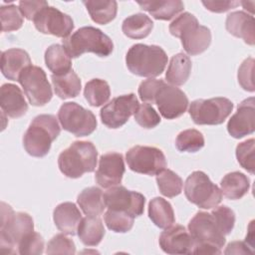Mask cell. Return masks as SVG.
<instances>
[{
    "label": "cell",
    "instance_id": "obj_27",
    "mask_svg": "<svg viewBox=\"0 0 255 255\" xmlns=\"http://www.w3.org/2000/svg\"><path fill=\"white\" fill-rule=\"evenodd\" d=\"M77 202L86 215L100 216L106 208L104 193L96 186H91L81 191L78 195Z\"/></svg>",
    "mask_w": 255,
    "mask_h": 255
},
{
    "label": "cell",
    "instance_id": "obj_6",
    "mask_svg": "<svg viewBox=\"0 0 255 255\" xmlns=\"http://www.w3.org/2000/svg\"><path fill=\"white\" fill-rule=\"evenodd\" d=\"M97 159L98 151L91 141L77 140L60 153L58 166L67 177L79 178L95 170Z\"/></svg>",
    "mask_w": 255,
    "mask_h": 255
},
{
    "label": "cell",
    "instance_id": "obj_35",
    "mask_svg": "<svg viewBox=\"0 0 255 255\" xmlns=\"http://www.w3.org/2000/svg\"><path fill=\"white\" fill-rule=\"evenodd\" d=\"M156 182L160 193L166 197H174L181 193L183 182L181 177L170 169H163L156 175Z\"/></svg>",
    "mask_w": 255,
    "mask_h": 255
},
{
    "label": "cell",
    "instance_id": "obj_4",
    "mask_svg": "<svg viewBox=\"0 0 255 255\" xmlns=\"http://www.w3.org/2000/svg\"><path fill=\"white\" fill-rule=\"evenodd\" d=\"M61 128L54 115H39L30 124L23 136L25 150L32 156L43 157L51 148L52 142L60 134Z\"/></svg>",
    "mask_w": 255,
    "mask_h": 255
},
{
    "label": "cell",
    "instance_id": "obj_26",
    "mask_svg": "<svg viewBox=\"0 0 255 255\" xmlns=\"http://www.w3.org/2000/svg\"><path fill=\"white\" fill-rule=\"evenodd\" d=\"M222 194L228 199L236 200L242 198L249 190L250 180L242 172L233 171L227 173L220 182Z\"/></svg>",
    "mask_w": 255,
    "mask_h": 255
},
{
    "label": "cell",
    "instance_id": "obj_5",
    "mask_svg": "<svg viewBox=\"0 0 255 255\" xmlns=\"http://www.w3.org/2000/svg\"><path fill=\"white\" fill-rule=\"evenodd\" d=\"M126 64L130 73L139 77L153 78L164 71L167 56L159 46L135 44L128 51Z\"/></svg>",
    "mask_w": 255,
    "mask_h": 255
},
{
    "label": "cell",
    "instance_id": "obj_16",
    "mask_svg": "<svg viewBox=\"0 0 255 255\" xmlns=\"http://www.w3.org/2000/svg\"><path fill=\"white\" fill-rule=\"evenodd\" d=\"M154 104L164 119L172 120L186 112L188 99L180 89L163 82L154 96Z\"/></svg>",
    "mask_w": 255,
    "mask_h": 255
},
{
    "label": "cell",
    "instance_id": "obj_29",
    "mask_svg": "<svg viewBox=\"0 0 255 255\" xmlns=\"http://www.w3.org/2000/svg\"><path fill=\"white\" fill-rule=\"evenodd\" d=\"M83 4L97 24L106 25L117 16L118 3L115 0H89L83 1Z\"/></svg>",
    "mask_w": 255,
    "mask_h": 255
},
{
    "label": "cell",
    "instance_id": "obj_18",
    "mask_svg": "<svg viewBox=\"0 0 255 255\" xmlns=\"http://www.w3.org/2000/svg\"><path fill=\"white\" fill-rule=\"evenodd\" d=\"M159 246L167 254H190L194 240L182 225H171L165 228L159 236Z\"/></svg>",
    "mask_w": 255,
    "mask_h": 255
},
{
    "label": "cell",
    "instance_id": "obj_30",
    "mask_svg": "<svg viewBox=\"0 0 255 255\" xmlns=\"http://www.w3.org/2000/svg\"><path fill=\"white\" fill-rule=\"evenodd\" d=\"M52 84L56 95L63 100L76 98L81 92V80L72 69L64 75H52Z\"/></svg>",
    "mask_w": 255,
    "mask_h": 255
},
{
    "label": "cell",
    "instance_id": "obj_48",
    "mask_svg": "<svg viewBox=\"0 0 255 255\" xmlns=\"http://www.w3.org/2000/svg\"><path fill=\"white\" fill-rule=\"evenodd\" d=\"M193 254H221L220 248L210 244H194Z\"/></svg>",
    "mask_w": 255,
    "mask_h": 255
},
{
    "label": "cell",
    "instance_id": "obj_22",
    "mask_svg": "<svg viewBox=\"0 0 255 255\" xmlns=\"http://www.w3.org/2000/svg\"><path fill=\"white\" fill-rule=\"evenodd\" d=\"M31 65L29 54L22 49L12 48L2 52L1 72L8 80L18 81L20 74Z\"/></svg>",
    "mask_w": 255,
    "mask_h": 255
},
{
    "label": "cell",
    "instance_id": "obj_1",
    "mask_svg": "<svg viewBox=\"0 0 255 255\" xmlns=\"http://www.w3.org/2000/svg\"><path fill=\"white\" fill-rule=\"evenodd\" d=\"M169 32L181 40L184 51L191 56L203 53L211 43L210 30L199 25L197 18L189 12L177 16L169 24Z\"/></svg>",
    "mask_w": 255,
    "mask_h": 255
},
{
    "label": "cell",
    "instance_id": "obj_11",
    "mask_svg": "<svg viewBox=\"0 0 255 255\" xmlns=\"http://www.w3.org/2000/svg\"><path fill=\"white\" fill-rule=\"evenodd\" d=\"M18 82L32 106L41 107L51 101L53 97L52 88L42 68L33 65L27 67L20 74Z\"/></svg>",
    "mask_w": 255,
    "mask_h": 255
},
{
    "label": "cell",
    "instance_id": "obj_43",
    "mask_svg": "<svg viewBox=\"0 0 255 255\" xmlns=\"http://www.w3.org/2000/svg\"><path fill=\"white\" fill-rule=\"evenodd\" d=\"M254 64V59L252 57H249L242 62L238 70V82L240 86L248 92H254L255 90L253 82Z\"/></svg>",
    "mask_w": 255,
    "mask_h": 255
},
{
    "label": "cell",
    "instance_id": "obj_9",
    "mask_svg": "<svg viewBox=\"0 0 255 255\" xmlns=\"http://www.w3.org/2000/svg\"><path fill=\"white\" fill-rule=\"evenodd\" d=\"M188 232L194 244H210L221 249L226 241V233L212 211L197 212L188 223Z\"/></svg>",
    "mask_w": 255,
    "mask_h": 255
},
{
    "label": "cell",
    "instance_id": "obj_42",
    "mask_svg": "<svg viewBox=\"0 0 255 255\" xmlns=\"http://www.w3.org/2000/svg\"><path fill=\"white\" fill-rule=\"evenodd\" d=\"M47 254H75L76 246L72 239L64 234L55 235L47 245Z\"/></svg>",
    "mask_w": 255,
    "mask_h": 255
},
{
    "label": "cell",
    "instance_id": "obj_41",
    "mask_svg": "<svg viewBox=\"0 0 255 255\" xmlns=\"http://www.w3.org/2000/svg\"><path fill=\"white\" fill-rule=\"evenodd\" d=\"M134 120L143 128H155L160 123L159 115L148 104H141L138 106L134 114Z\"/></svg>",
    "mask_w": 255,
    "mask_h": 255
},
{
    "label": "cell",
    "instance_id": "obj_25",
    "mask_svg": "<svg viewBox=\"0 0 255 255\" xmlns=\"http://www.w3.org/2000/svg\"><path fill=\"white\" fill-rule=\"evenodd\" d=\"M77 234L84 245L97 246L105 235L104 224L98 216L87 215L82 218Z\"/></svg>",
    "mask_w": 255,
    "mask_h": 255
},
{
    "label": "cell",
    "instance_id": "obj_34",
    "mask_svg": "<svg viewBox=\"0 0 255 255\" xmlns=\"http://www.w3.org/2000/svg\"><path fill=\"white\" fill-rule=\"evenodd\" d=\"M84 96L91 106L101 107L109 101L111 89L105 80L93 79L86 84Z\"/></svg>",
    "mask_w": 255,
    "mask_h": 255
},
{
    "label": "cell",
    "instance_id": "obj_21",
    "mask_svg": "<svg viewBox=\"0 0 255 255\" xmlns=\"http://www.w3.org/2000/svg\"><path fill=\"white\" fill-rule=\"evenodd\" d=\"M226 30L233 36L241 38L248 45L255 43L254 18L244 11H234L227 15L225 22Z\"/></svg>",
    "mask_w": 255,
    "mask_h": 255
},
{
    "label": "cell",
    "instance_id": "obj_36",
    "mask_svg": "<svg viewBox=\"0 0 255 255\" xmlns=\"http://www.w3.org/2000/svg\"><path fill=\"white\" fill-rule=\"evenodd\" d=\"M175 145L179 151L195 152L204 146V137L197 129H185L178 133L175 139Z\"/></svg>",
    "mask_w": 255,
    "mask_h": 255
},
{
    "label": "cell",
    "instance_id": "obj_38",
    "mask_svg": "<svg viewBox=\"0 0 255 255\" xmlns=\"http://www.w3.org/2000/svg\"><path fill=\"white\" fill-rule=\"evenodd\" d=\"M1 30L2 32H11L20 29L23 25V17L17 7L14 4L7 6H1L0 8Z\"/></svg>",
    "mask_w": 255,
    "mask_h": 255
},
{
    "label": "cell",
    "instance_id": "obj_33",
    "mask_svg": "<svg viewBox=\"0 0 255 255\" xmlns=\"http://www.w3.org/2000/svg\"><path fill=\"white\" fill-rule=\"evenodd\" d=\"M153 28L151 19L143 14L136 13L126 18L122 25V30L130 39H143L149 35Z\"/></svg>",
    "mask_w": 255,
    "mask_h": 255
},
{
    "label": "cell",
    "instance_id": "obj_2",
    "mask_svg": "<svg viewBox=\"0 0 255 255\" xmlns=\"http://www.w3.org/2000/svg\"><path fill=\"white\" fill-rule=\"evenodd\" d=\"M32 231H34V221L28 213L14 212L10 205L1 202L0 252L2 254L18 253L19 242Z\"/></svg>",
    "mask_w": 255,
    "mask_h": 255
},
{
    "label": "cell",
    "instance_id": "obj_8",
    "mask_svg": "<svg viewBox=\"0 0 255 255\" xmlns=\"http://www.w3.org/2000/svg\"><path fill=\"white\" fill-rule=\"evenodd\" d=\"M233 103L227 98L216 97L207 100L198 99L191 102L189 115L196 125H220L231 114Z\"/></svg>",
    "mask_w": 255,
    "mask_h": 255
},
{
    "label": "cell",
    "instance_id": "obj_17",
    "mask_svg": "<svg viewBox=\"0 0 255 255\" xmlns=\"http://www.w3.org/2000/svg\"><path fill=\"white\" fill-rule=\"evenodd\" d=\"M125 170L123 154L119 152H108L101 155L95 178L100 186L110 188L122 182Z\"/></svg>",
    "mask_w": 255,
    "mask_h": 255
},
{
    "label": "cell",
    "instance_id": "obj_19",
    "mask_svg": "<svg viewBox=\"0 0 255 255\" xmlns=\"http://www.w3.org/2000/svg\"><path fill=\"white\" fill-rule=\"evenodd\" d=\"M255 100L253 97L242 101L237 112L230 118L227 123V130L234 138H241L251 134L255 129Z\"/></svg>",
    "mask_w": 255,
    "mask_h": 255
},
{
    "label": "cell",
    "instance_id": "obj_3",
    "mask_svg": "<svg viewBox=\"0 0 255 255\" xmlns=\"http://www.w3.org/2000/svg\"><path fill=\"white\" fill-rule=\"evenodd\" d=\"M63 47L71 58H78L88 52L107 57L114 50L111 38L93 26L82 27L63 39Z\"/></svg>",
    "mask_w": 255,
    "mask_h": 255
},
{
    "label": "cell",
    "instance_id": "obj_32",
    "mask_svg": "<svg viewBox=\"0 0 255 255\" xmlns=\"http://www.w3.org/2000/svg\"><path fill=\"white\" fill-rule=\"evenodd\" d=\"M148 217L159 228L165 229L175 222L171 204L162 197H154L148 203Z\"/></svg>",
    "mask_w": 255,
    "mask_h": 255
},
{
    "label": "cell",
    "instance_id": "obj_10",
    "mask_svg": "<svg viewBox=\"0 0 255 255\" xmlns=\"http://www.w3.org/2000/svg\"><path fill=\"white\" fill-rule=\"evenodd\" d=\"M62 128L76 136L90 135L97 128L95 115L74 102L64 103L58 112Z\"/></svg>",
    "mask_w": 255,
    "mask_h": 255
},
{
    "label": "cell",
    "instance_id": "obj_45",
    "mask_svg": "<svg viewBox=\"0 0 255 255\" xmlns=\"http://www.w3.org/2000/svg\"><path fill=\"white\" fill-rule=\"evenodd\" d=\"M48 5L47 1H20L18 7L22 16L27 20H33L38 12Z\"/></svg>",
    "mask_w": 255,
    "mask_h": 255
},
{
    "label": "cell",
    "instance_id": "obj_12",
    "mask_svg": "<svg viewBox=\"0 0 255 255\" xmlns=\"http://www.w3.org/2000/svg\"><path fill=\"white\" fill-rule=\"evenodd\" d=\"M126 160L132 171L146 175H157L166 167L165 155L154 146L134 145L127 151Z\"/></svg>",
    "mask_w": 255,
    "mask_h": 255
},
{
    "label": "cell",
    "instance_id": "obj_28",
    "mask_svg": "<svg viewBox=\"0 0 255 255\" xmlns=\"http://www.w3.org/2000/svg\"><path fill=\"white\" fill-rule=\"evenodd\" d=\"M191 66V61L185 54L178 53L172 56L165 73L166 81L174 86L183 85L190 76Z\"/></svg>",
    "mask_w": 255,
    "mask_h": 255
},
{
    "label": "cell",
    "instance_id": "obj_39",
    "mask_svg": "<svg viewBox=\"0 0 255 255\" xmlns=\"http://www.w3.org/2000/svg\"><path fill=\"white\" fill-rule=\"evenodd\" d=\"M254 151H255V140L254 138L246 139L245 141L240 142L236 146V157L239 164L249 171L254 173Z\"/></svg>",
    "mask_w": 255,
    "mask_h": 255
},
{
    "label": "cell",
    "instance_id": "obj_44",
    "mask_svg": "<svg viewBox=\"0 0 255 255\" xmlns=\"http://www.w3.org/2000/svg\"><path fill=\"white\" fill-rule=\"evenodd\" d=\"M164 81L159 79H147L142 81L138 87V96L142 102L154 104V96Z\"/></svg>",
    "mask_w": 255,
    "mask_h": 255
},
{
    "label": "cell",
    "instance_id": "obj_23",
    "mask_svg": "<svg viewBox=\"0 0 255 255\" xmlns=\"http://www.w3.org/2000/svg\"><path fill=\"white\" fill-rule=\"evenodd\" d=\"M53 218L57 228L68 235L77 234L82 214L73 202H63L57 205L53 212Z\"/></svg>",
    "mask_w": 255,
    "mask_h": 255
},
{
    "label": "cell",
    "instance_id": "obj_20",
    "mask_svg": "<svg viewBox=\"0 0 255 255\" xmlns=\"http://www.w3.org/2000/svg\"><path fill=\"white\" fill-rule=\"evenodd\" d=\"M0 106L3 114L17 119L26 114L28 104L19 87L14 84H3L0 89Z\"/></svg>",
    "mask_w": 255,
    "mask_h": 255
},
{
    "label": "cell",
    "instance_id": "obj_24",
    "mask_svg": "<svg viewBox=\"0 0 255 255\" xmlns=\"http://www.w3.org/2000/svg\"><path fill=\"white\" fill-rule=\"evenodd\" d=\"M137 4L157 20H170L184 9L183 3L179 0L137 1Z\"/></svg>",
    "mask_w": 255,
    "mask_h": 255
},
{
    "label": "cell",
    "instance_id": "obj_37",
    "mask_svg": "<svg viewBox=\"0 0 255 255\" xmlns=\"http://www.w3.org/2000/svg\"><path fill=\"white\" fill-rule=\"evenodd\" d=\"M133 218L131 215L123 212L109 209L105 213V222L107 227L118 233H126L133 226Z\"/></svg>",
    "mask_w": 255,
    "mask_h": 255
},
{
    "label": "cell",
    "instance_id": "obj_47",
    "mask_svg": "<svg viewBox=\"0 0 255 255\" xmlns=\"http://www.w3.org/2000/svg\"><path fill=\"white\" fill-rule=\"evenodd\" d=\"M225 254H252L253 251L249 249V245L242 241H233L229 243L224 251Z\"/></svg>",
    "mask_w": 255,
    "mask_h": 255
},
{
    "label": "cell",
    "instance_id": "obj_40",
    "mask_svg": "<svg viewBox=\"0 0 255 255\" xmlns=\"http://www.w3.org/2000/svg\"><path fill=\"white\" fill-rule=\"evenodd\" d=\"M17 250L22 255H40L44 251V239L38 232L32 231L21 239Z\"/></svg>",
    "mask_w": 255,
    "mask_h": 255
},
{
    "label": "cell",
    "instance_id": "obj_7",
    "mask_svg": "<svg viewBox=\"0 0 255 255\" xmlns=\"http://www.w3.org/2000/svg\"><path fill=\"white\" fill-rule=\"evenodd\" d=\"M184 194L189 202L201 209L216 207L222 200L221 189L200 170L188 175L184 183Z\"/></svg>",
    "mask_w": 255,
    "mask_h": 255
},
{
    "label": "cell",
    "instance_id": "obj_14",
    "mask_svg": "<svg viewBox=\"0 0 255 255\" xmlns=\"http://www.w3.org/2000/svg\"><path fill=\"white\" fill-rule=\"evenodd\" d=\"M104 200L109 209L123 211L132 217L143 213L145 203V197L141 193L128 190L123 185L110 187L104 193Z\"/></svg>",
    "mask_w": 255,
    "mask_h": 255
},
{
    "label": "cell",
    "instance_id": "obj_13",
    "mask_svg": "<svg viewBox=\"0 0 255 255\" xmlns=\"http://www.w3.org/2000/svg\"><path fill=\"white\" fill-rule=\"evenodd\" d=\"M138 106V100L132 93L114 98L100 112L102 123L110 128H119L135 114Z\"/></svg>",
    "mask_w": 255,
    "mask_h": 255
},
{
    "label": "cell",
    "instance_id": "obj_46",
    "mask_svg": "<svg viewBox=\"0 0 255 255\" xmlns=\"http://www.w3.org/2000/svg\"><path fill=\"white\" fill-rule=\"evenodd\" d=\"M203 6L211 12L222 13L237 7L240 2L238 1H202Z\"/></svg>",
    "mask_w": 255,
    "mask_h": 255
},
{
    "label": "cell",
    "instance_id": "obj_15",
    "mask_svg": "<svg viewBox=\"0 0 255 255\" xmlns=\"http://www.w3.org/2000/svg\"><path fill=\"white\" fill-rule=\"evenodd\" d=\"M33 22L39 32L63 39L69 37L74 29L73 19L69 15L49 5L38 12Z\"/></svg>",
    "mask_w": 255,
    "mask_h": 255
},
{
    "label": "cell",
    "instance_id": "obj_31",
    "mask_svg": "<svg viewBox=\"0 0 255 255\" xmlns=\"http://www.w3.org/2000/svg\"><path fill=\"white\" fill-rule=\"evenodd\" d=\"M45 63L53 75H64L72 70L71 57L65 48L59 44H53L45 51Z\"/></svg>",
    "mask_w": 255,
    "mask_h": 255
}]
</instances>
